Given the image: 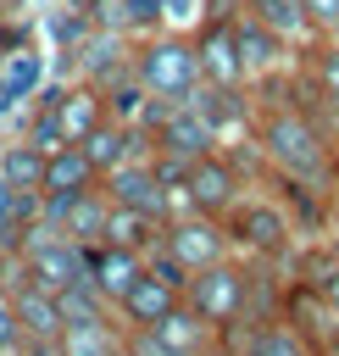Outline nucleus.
<instances>
[{"label": "nucleus", "mask_w": 339, "mask_h": 356, "mask_svg": "<svg viewBox=\"0 0 339 356\" xmlns=\"http://www.w3.org/2000/svg\"><path fill=\"white\" fill-rule=\"evenodd\" d=\"M256 145H261V161L272 172H289V178H306V184H322V189H333V178H339L333 145L300 100L256 106Z\"/></svg>", "instance_id": "nucleus-1"}, {"label": "nucleus", "mask_w": 339, "mask_h": 356, "mask_svg": "<svg viewBox=\"0 0 339 356\" xmlns=\"http://www.w3.org/2000/svg\"><path fill=\"white\" fill-rule=\"evenodd\" d=\"M222 234L233 245V256H256V261H289L295 250V217L283 211L278 195H239L222 211Z\"/></svg>", "instance_id": "nucleus-2"}, {"label": "nucleus", "mask_w": 339, "mask_h": 356, "mask_svg": "<svg viewBox=\"0 0 339 356\" xmlns=\"http://www.w3.org/2000/svg\"><path fill=\"white\" fill-rule=\"evenodd\" d=\"M133 78H139L156 100H189L195 83H200L195 39H183V33H150V39L133 50Z\"/></svg>", "instance_id": "nucleus-3"}, {"label": "nucleus", "mask_w": 339, "mask_h": 356, "mask_svg": "<svg viewBox=\"0 0 339 356\" xmlns=\"http://www.w3.org/2000/svg\"><path fill=\"white\" fill-rule=\"evenodd\" d=\"M100 122H106V95H100V83H72V89L44 95L28 139L44 145V150H56V145H83Z\"/></svg>", "instance_id": "nucleus-4"}, {"label": "nucleus", "mask_w": 339, "mask_h": 356, "mask_svg": "<svg viewBox=\"0 0 339 356\" xmlns=\"http://www.w3.org/2000/svg\"><path fill=\"white\" fill-rule=\"evenodd\" d=\"M178 300L195 306L211 328L239 323V317H245V256H222V261H211V267H195Z\"/></svg>", "instance_id": "nucleus-5"}, {"label": "nucleus", "mask_w": 339, "mask_h": 356, "mask_svg": "<svg viewBox=\"0 0 339 356\" xmlns=\"http://www.w3.org/2000/svg\"><path fill=\"white\" fill-rule=\"evenodd\" d=\"M144 139H150V150H172V156H183V161H200V156L222 150L217 128H211L189 100H156L150 117H144Z\"/></svg>", "instance_id": "nucleus-6"}, {"label": "nucleus", "mask_w": 339, "mask_h": 356, "mask_svg": "<svg viewBox=\"0 0 339 356\" xmlns=\"http://www.w3.org/2000/svg\"><path fill=\"white\" fill-rule=\"evenodd\" d=\"M239 195H245V172H239V161L228 150H211V156L189 161V178L178 189L183 211H206V217H222Z\"/></svg>", "instance_id": "nucleus-7"}, {"label": "nucleus", "mask_w": 339, "mask_h": 356, "mask_svg": "<svg viewBox=\"0 0 339 356\" xmlns=\"http://www.w3.org/2000/svg\"><path fill=\"white\" fill-rule=\"evenodd\" d=\"M100 189H106V200L111 206H128V211H144V217H156V222H167V217H178L172 211V189L156 178V167H150V156H133V161H122V167H111L106 178H100Z\"/></svg>", "instance_id": "nucleus-8"}, {"label": "nucleus", "mask_w": 339, "mask_h": 356, "mask_svg": "<svg viewBox=\"0 0 339 356\" xmlns=\"http://www.w3.org/2000/svg\"><path fill=\"white\" fill-rule=\"evenodd\" d=\"M161 245H167L189 273L233 256V245H228V234H222V217H206V211H178V217H167Z\"/></svg>", "instance_id": "nucleus-9"}, {"label": "nucleus", "mask_w": 339, "mask_h": 356, "mask_svg": "<svg viewBox=\"0 0 339 356\" xmlns=\"http://www.w3.org/2000/svg\"><path fill=\"white\" fill-rule=\"evenodd\" d=\"M17 256H22L28 278H33V284H44V289H67L72 278H83V245H78V239H67L61 228H44L39 239L28 234Z\"/></svg>", "instance_id": "nucleus-10"}, {"label": "nucleus", "mask_w": 339, "mask_h": 356, "mask_svg": "<svg viewBox=\"0 0 339 356\" xmlns=\"http://www.w3.org/2000/svg\"><path fill=\"white\" fill-rule=\"evenodd\" d=\"M83 278L117 306V300L144 278V250H133V245H111V239H94V245H83Z\"/></svg>", "instance_id": "nucleus-11"}, {"label": "nucleus", "mask_w": 339, "mask_h": 356, "mask_svg": "<svg viewBox=\"0 0 339 356\" xmlns=\"http://www.w3.org/2000/svg\"><path fill=\"white\" fill-rule=\"evenodd\" d=\"M233 44H239V61H245V83H256V78L278 72V67H283V56H289V39H283V33H272L261 17H250L245 6L233 11Z\"/></svg>", "instance_id": "nucleus-12"}, {"label": "nucleus", "mask_w": 339, "mask_h": 356, "mask_svg": "<svg viewBox=\"0 0 339 356\" xmlns=\"http://www.w3.org/2000/svg\"><path fill=\"white\" fill-rule=\"evenodd\" d=\"M195 56H200L206 83H245V61H239V44H233V11H217L195 33Z\"/></svg>", "instance_id": "nucleus-13"}, {"label": "nucleus", "mask_w": 339, "mask_h": 356, "mask_svg": "<svg viewBox=\"0 0 339 356\" xmlns=\"http://www.w3.org/2000/svg\"><path fill=\"white\" fill-rule=\"evenodd\" d=\"M245 83H195V95H189V106L217 128V139H228V134H245V128H256V106L239 95Z\"/></svg>", "instance_id": "nucleus-14"}, {"label": "nucleus", "mask_w": 339, "mask_h": 356, "mask_svg": "<svg viewBox=\"0 0 339 356\" xmlns=\"http://www.w3.org/2000/svg\"><path fill=\"white\" fill-rule=\"evenodd\" d=\"M6 306H11V317H17V328H22V339H56V334H61L56 289H44V284H33V278H17V284L6 289Z\"/></svg>", "instance_id": "nucleus-15"}, {"label": "nucleus", "mask_w": 339, "mask_h": 356, "mask_svg": "<svg viewBox=\"0 0 339 356\" xmlns=\"http://www.w3.org/2000/svg\"><path fill=\"white\" fill-rule=\"evenodd\" d=\"M83 150H89V161H94V172L106 178L111 167H122V161H133V156H144L150 150V139H144V128H133V122H100L89 139H83Z\"/></svg>", "instance_id": "nucleus-16"}, {"label": "nucleus", "mask_w": 339, "mask_h": 356, "mask_svg": "<svg viewBox=\"0 0 339 356\" xmlns=\"http://www.w3.org/2000/svg\"><path fill=\"white\" fill-rule=\"evenodd\" d=\"M172 306H178V289L144 267V278L117 300V317H122V328H150V323H161Z\"/></svg>", "instance_id": "nucleus-17"}, {"label": "nucleus", "mask_w": 339, "mask_h": 356, "mask_svg": "<svg viewBox=\"0 0 339 356\" xmlns=\"http://www.w3.org/2000/svg\"><path fill=\"white\" fill-rule=\"evenodd\" d=\"M94 184H100V172H94V161H89L83 145H56V150L44 156V184H39V195H78V189H94Z\"/></svg>", "instance_id": "nucleus-18"}, {"label": "nucleus", "mask_w": 339, "mask_h": 356, "mask_svg": "<svg viewBox=\"0 0 339 356\" xmlns=\"http://www.w3.org/2000/svg\"><path fill=\"white\" fill-rule=\"evenodd\" d=\"M150 334H156V339H161L172 356H195V350L217 345V328H211V323H206L195 306H183V300H178V306H172L161 323H150Z\"/></svg>", "instance_id": "nucleus-19"}, {"label": "nucleus", "mask_w": 339, "mask_h": 356, "mask_svg": "<svg viewBox=\"0 0 339 356\" xmlns=\"http://www.w3.org/2000/svg\"><path fill=\"white\" fill-rule=\"evenodd\" d=\"M100 95H106V117H111V122H133V128H144V117H150V106H156V95L133 78V67L117 72L111 83H100Z\"/></svg>", "instance_id": "nucleus-20"}, {"label": "nucleus", "mask_w": 339, "mask_h": 356, "mask_svg": "<svg viewBox=\"0 0 339 356\" xmlns=\"http://www.w3.org/2000/svg\"><path fill=\"white\" fill-rule=\"evenodd\" d=\"M128 67H133V56H128L122 28L94 33V44L83 50V72H89V83H111V78H117V72H128Z\"/></svg>", "instance_id": "nucleus-21"}, {"label": "nucleus", "mask_w": 339, "mask_h": 356, "mask_svg": "<svg viewBox=\"0 0 339 356\" xmlns=\"http://www.w3.org/2000/svg\"><path fill=\"white\" fill-rule=\"evenodd\" d=\"M44 145H33V139H22V145H6V156H0V172H6V184L17 189V195H39V184H44Z\"/></svg>", "instance_id": "nucleus-22"}, {"label": "nucleus", "mask_w": 339, "mask_h": 356, "mask_svg": "<svg viewBox=\"0 0 339 356\" xmlns=\"http://www.w3.org/2000/svg\"><path fill=\"white\" fill-rule=\"evenodd\" d=\"M56 312H61V328L67 323H94V317H117V306L89 284V278H72L67 289H56Z\"/></svg>", "instance_id": "nucleus-23"}, {"label": "nucleus", "mask_w": 339, "mask_h": 356, "mask_svg": "<svg viewBox=\"0 0 339 356\" xmlns=\"http://www.w3.org/2000/svg\"><path fill=\"white\" fill-rule=\"evenodd\" d=\"M250 17H261L272 33H283L289 44H300V39H311V22H306V6L300 0H239Z\"/></svg>", "instance_id": "nucleus-24"}, {"label": "nucleus", "mask_w": 339, "mask_h": 356, "mask_svg": "<svg viewBox=\"0 0 339 356\" xmlns=\"http://www.w3.org/2000/svg\"><path fill=\"white\" fill-rule=\"evenodd\" d=\"M239 356H317V350H311V339H300V334L278 317V323H261Z\"/></svg>", "instance_id": "nucleus-25"}, {"label": "nucleus", "mask_w": 339, "mask_h": 356, "mask_svg": "<svg viewBox=\"0 0 339 356\" xmlns=\"http://www.w3.org/2000/svg\"><path fill=\"white\" fill-rule=\"evenodd\" d=\"M300 6H306V22H311V39L339 33V0H300Z\"/></svg>", "instance_id": "nucleus-26"}, {"label": "nucleus", "mask_w": 339, "mask_h": 356, "mask_svg": "<svg viewBox=\"0 0 339 356\" xmlns=\"http://www.w3.org/2000/svg\"><path fill=\"white\" fill-rule=\"evenodd\" d=\"M28 83H39V56H17V67H11V78H6L0 95H22Z\"/></svg>", "instance_id": "nucleus-27"}, {"label": "nucleus", "mask_w": 339, "mask_h": 356, "mask_svg": "<svg viewBox=\"0 0 339 356\" xmlns=\"http://www.w3.org/2000/svg\"><path fill=\"white\" fill-rule=\"evenodd\" d=\"M17 356H67V345H61V334L56 339H22Z\"/></svg>", "instance_id": "nucleus-28"}, {"label": "nucleus", "mask_w": 339, "mask_h": 356, "mask_svg": "<svg viewBox=\"0 0 339 356\" xmlns=\"http://www.w3.org/2000/svg\"><path fill=\"white\" fill-rule=\"evenodd\" d=\"M328 234L339 239V178H333V189H328Z\"/></svg>", "instance_id": "nucleus-29"}, {"label": "nucleus", "mask_w": 339, "mask_h": 356, "mask_svg": "<svg viewBox=\"0 0 339 356\" xmlns=\"http://www.w3.org/2000/svg\"><path fill=\"white\" fill-rule=\"evenodd\" d=\"M11 200H17V189L6 184V172H0V222H6V211H11Z\"/></svg>", "instance_id": "nucleus-30"}, {"label": "nucleus", "mask_w": 339, "mask_h": 356, "mask_svg": "<svg viewBox=\"0 0 339 356\" xmlns=\"http://www.w3.org/2000/svg\"><path fill=\"white\" fill-rule=\"evenodd\" d=\"M195 356H228V350H222V345H206V350H195Z\"/></svg>", "instance_id": "nucleus-31"}, {"label": "nucleus", "mask_w": 339, "mask_h": 356, "mask_svg": "<svg viewBox=\"0 0 339 356\" xmlns=\"http://www.w3.org/2000/svg\"><path fill=\"white\" fill-rule=\"evenodd\" d=\"M0 300H6V289H0Z\"/></svg>", "instance_id": "nucleus-32"}]
</instances>
